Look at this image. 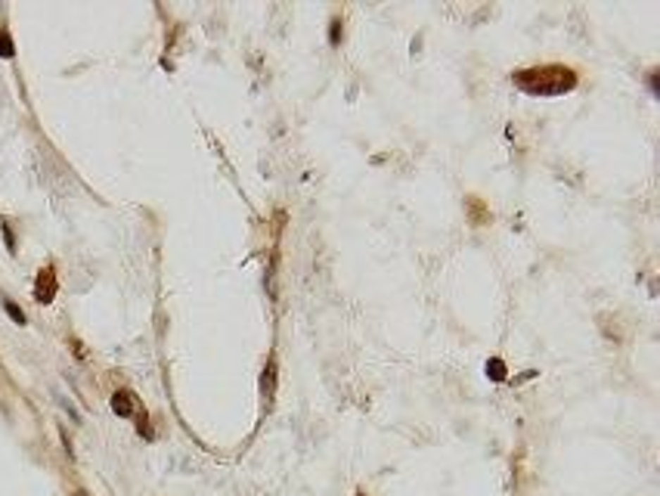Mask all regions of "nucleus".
Listing matches in <instances>:
<instances>
[{"instance_id":"nucleus-1","label":"nucleus","mask_w":660,"mask_h":496,"mask_svg":"<svg viewBox=\"0 0 660 496\" xmlns=\"http://www.w3.org/2000/svg\"><path fill=\"white\" fill-rule=\"evenodd\" d=\"M515 81L521 84L527 93H533V97H558V93H564V90H573L577 75H573L571 68H561V66H546V68L518 72Z\"/></svg>"},{"instance_id":"nucleus-2","label":"nucleus","mask_w":660,"mask_h":496,"mask_svg":"<svg viewBox=\"0 0 660 496\" xmlns=\"http://www.w3.org/2000/svg\"><path fill=\"white\" fill-rule=\"evenodd\" d=\"M53 294H56V273H53V267H46L37 273V283H35V298L41 301V304H50Z\"/></svg>"},{"instance_id":"nucleus-3","label":"nucleus","mask_w":660,"mask_h":496,"mask_svg":"<svg viewBox=\"0 0 660 496\" xmlns=\"http://www.w3.org/2000/svg\"><path fill=\"white\" fill-rule=\"evenodd\" d=\"M112 409H115L118 416H130V413H134L130 394H127V391H118V394H115V397H112Z\"/></svg>"},{"instance_id":"nucleus-4","label":"nucleus","mask_w":660,"mask_h":496,"mask_svg":"<svg viewBox=\"0 0 660 496\" xmlns=\"http://www.w3.org/2000/svg\"><path fill=\"white\" fill-rule=\"evenodd\" d=\"M13 53H15V46H13V41H10V35H6V31H0V56H4V59H13Z\"/></svg>"},{"instance_id":"nucleus-5","label":"nucleus","mask_w":660,"mask_h":496,"mask_svg":"<svg viewBox=\"0 0 660 496\" xmlns=\"http://www.w3.org/2000/svg\"><path fill=\"white\" fill-rule=\"evenodd\" d=\"M487 372H490L496 382H502V378H506V366H502V360H490V363H487Z\"/></svg>"},{"instance_id":"nucleus-6","label":"nucleus","mask_w":660,"mask_h":496,"mask_svg":"<svg viewBox=\"0 0 660 496\" xmlns=\"http://www.w3.org/2000/svg\"><path fill=\"white\" fill-rule=\"evenodd\" d=\"M4 307H6V314H10V316H13V320H15V323H19V326H25V314H22V310H19V307H15V304H13V301H6V304H4Z\"/></svg>"},{"instance_id":"nucleus-7","label":"nucleus","mask_w":660,"mask_h":496,"mask_svg":"<svg viewBox=\"0 0 660 496\" xmlns=\"http://www.w3.org/2000/svg\"><path fill=\"white\" fill-rule=\"evenodd\" d=\"M338 25H341V22H338V19H335V22H332V37H329V41H332V44H338Z\"/></svg>"},{"instance_id":"nucleus-8","label":"nucleus","mask_w":660,"mask_h":496,"mask_svg":"<svg viewBox=\"0 0 660 496\" xmlns=\"http://www.w3.org/2000/svg\"><path fill=\"white\" fill-rule=\"evenodd\" d=\"M77 496H87V493H77Z\"/></svg>"},{"instance_id":"nucleus-9","label":"nucleus","mask_w":660,"mask_h":496,"mask_svg":"<svg viewBox=\"0 0 660 496\" xmlns=\"http://www.w3.org/2000/svg\"><path fill=\"white\" fill-rule=\"evenodd\" d=\"M356 496H363V493H356Z\"/></svg>"}]
</instances>
